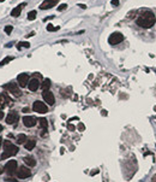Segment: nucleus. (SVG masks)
<instances>
[{"mask_svg":"<svg viewBox=\"0 0 156 182\" xmlns=\"http://www.w3.org/2000/svg\"><path fill=\"white\" fill-rule=\"evenodd\" d=\"M1 145H2V139H0V147H1Z\"/></svg>","mask_w":156,"mask_h":182,"instance_id":"obj_36","label":"nucleus"},{"mask_svg":"<svg viewBox=\"0 0 156 182\" xmlns=\"http://www.w3.org/2000/svg\"><path fill=\"white\" fill-rule=\"evenodd\" d=\"M151 182H156V175L153 176V179H151Z\"/></svg>","mask_w":156,"mask_h":182,"instance_id":"obj_34","label":"nucleus"},{"mask_svg":"<svg viewBox=\"0 0 156 182\" xmlns=\"http://www.w3.org/2000/svg\"><path fill=\"white\" fill-rule=\"evenodd\" d=\"M12 30H13V27L12 25H6L5 27V33L7 34V35H10V34L12 33Z\"/></svg>","mask_w":156,"mask_h":182,"instance_id":"obj_23","label":"nucleus"},{"mask_svg":"<svg viewBox=\"0 0 156 182\" xmlns=\"http://www.w3.org/2000/svg\"><path fill=\"white\" fill-rule=\"evenodd\" d=\"M17 82H18V86L19 87H27L28 83H29V75L28 74H19L17 76Z\"/></svg>","mask_w":156,"mask_h":182,"instance_id":"obj_8","label":"nucleus"},{"mask_svg":"<svg viewBox=\"0 0 156 182\" xmlns=\"http://www.w3.org/2000/svg\"><path fill=\"white\" fill-rule=\"evenodd\" d=\"M58 2H59V0H45V1L40 5V9H41V10H48V9H52V7H54Z\"/></svg>","mask_w":156,"mask_h":182,"instance_id":"obj_11","label":"nucleus"},{"mask_svg":"<svg viewBox=\"0 0 156 182\" xmlns=\"http://www.w3.org/2000/svg\"><path fill=\"white\" fill-rule=\"evenodd\" d=\"M42 98L43 100L46 101L48 105H53L54 103H55V99H54V95H53V93L48 89V91H43L42 92Z\"/></svg>","mask_w":156,"mask_h":182,"instance_id":"obj_9","label":"nucleus"},{"mask_svg":"<svg viewBox=\"0 0 156 182\" xmlns=\"http://www.w3.org/2000/svg\"><path fill=\"white\" fill-rule=\"evenodd\" d=\"M23 161H24V163H25L28 166H35L36 165V161H35V159H34V157H31V156L24 157V158H23Z\"/></svg>","mask_w":156,"mask_h":182,"instance_id":"obj_16","label":"nucleus"},{"mask_svg":"<svg viewBox=\"0 0 156 182\" xmlns=\"http://www.w3.org/2000/svg\"><path fill=\"white\" fill-rule=\"evenodd\" d=\"M79 6H80V7H82V9H87V6H85V5H84V4H79Z\"/></svg>","mask_w":156,"mask_h":182,"instance_id":"obj_32","label":"nucleus"},{"mask_svg":"<svg viewBox=\"0 0 156 182\" xmlns=\"http://www.w3.org/2000/svg\"><path fill=\"white\" fill-rule=\"evenodd\" d=\"M4 89H6L9 93H11V94L15 95V97H20V95H22V92H20L19 87H18L15 82H10V83H7V84H5V86H4Z\"/></svg>","mask_w":156,"mask_h":182,"instance_id":"obj_3","label":"nucleus"},{"mask_svg":"<svg viewBox=\"0 0 156 182\" xmlns=\"http://www.w3.org/2000/svg\"><path fill=\"white\" fill-rule=\"evenodd\" d=\"M1 130H2V126H0V133H1Z\"/></svg>","mask_w":156,"mask_h":182,"instance_id":"obj_37","label":"nucleus"},{"mask_svg":"<svg viewBox=\"0 0 156 182\" xmlns=\"http://www.w3.org/2000/svg\"><path fill=\"white\" fill-rule=\"evenodd\" d=\"M32 109H34L35 112H39V114H46L47 111H48V107L46 106V104L42 103V101H40V100H36L34 103Z\"/></svg>","mask_w":156,"mask_h":182,"instance_id":"obj_4","label":"nucleus"},{"mask_svg":"<svg viewBox=\"0 0 156 182\" xmlns=\"http://www.w3.org/2000/svg\"><path fill=\"white\" fill-rule=\"evenodd\" d=\"M155 22H156V17L151 11H144L137 18V24L139 27H142V28H144V29L151 28L155 24Z\"/></svg>","mask_w":156,"mask_h":182,"instance_id":"obj_1","label":"nucleus"},{"mask_svg":"<svg viewBox=\"0 0 156 182\" xmlns=\"http://www.w3.org/2000/svg\"><path fill=\"white\" fill-rule=\"evenodd\" d=\"M59 29V27H53L52 24H48L47 25V30L48 32H54V30H58Z\"/></svg>","mask_w":156,"mask_h":182,"instance_id":"obj_24","label":"nucleus"},{"mask_svg":"<svg viewBox=\"0 0 156 182\" xmlns=\"http://www.w3.org/2000/svg\"><path fill=\"white\" fill-rule=\"evenodd\" d=\"M19 119V115L17 111H11L7 116H6V123L7 124H16Z\"/></svg>","mask_w":156,"mask_h":182,"instance_id":"obj_10","label":"nucleus"},{"mask_svg":"<svg viewBox=\"0 0 156 182\" xmlns=\"http://www.w3.org/2000/svg\"><path fill=\"white\" fill-rule=\"evenodd\" d=\"M36 15H37L36 11H30V12L28 14V19H29V21H34V19L36 18Z\"/></svg>","mask_w":156,"mask_h":182,"instance_id":"obj_22","label":"nucleus"},{"mask_svg":"<svg viewBox=\"0 0 156 182\" xmlns=\"http://www.w3.org/2000/svg\"><path fill=\"white\" fill-rule=\"evenodd\" d=\"M27 4L25 2H23V4H20V5H18L17 7H15L12 11H11V16L12 17H18L19 15H20V12H22V9Z\"/></svg>","mask_w":156,"mask_h":182,"instance_id":"obj_14","label":"nucleus"},{"mask_svg":"<svg viewBox=\"0 0 156 182\" xmlns=\"http://www.w3.org/2000/svg\"><path fill=\"white\" fill-rule=\"evenodd\" d=\"M2 1H5V0H0V2H2Z\"/></svg>","mask_w":156,"mask_h":182,"instance_id":"obj_38","label":"nucleus"},{"mask_svg":"<svg viewBox=\"0 0 156 182\" xmlns=\"http://www.w3.org/2000/svg\"><path fill=\"white\" fill-rule=\"evenodd\" d=\"M5 171L9 174V175H13L16 171H17V162L15 159H11L6 164H5Z\"/></svg>","mask_w":156,"mask_h":182,"instance_id":"obj_7","label":"nucleus"},{"mask_svg":"<svg viewBox=\"0 0 156 182\" xmlns=\"http://www.w3.org/2000/svg\"><path fill=\"white\" fill-rule=\"evenodd\" d=\"M66 7H67V5H66V4H61L60 6H58V11H60V12H61V11H64V10H66Z\"/></svg>","mask_w":156,"mask_h":182,"instance_id":"obj_25","label":"nucleus"},{"mask_svg":"<svg viewBox=\"0 0 156 182\" xmlns=\"http://www.w3.org/2000/svg\"><path fill=\"white\" fill-rule=\"evenodd\" d=\"M77 128H78V130H79V132H83V130L85 129V126H84L83 123H79V124H78Z\"/></svg>","mask_w":156,"mask_h":182,"instance_id":"obj_26","label":"nucleus"},{"mask_svg":"<svg viewBox=\"0 0 156 182\" xmlns=\"http://www.w3.org/2000/svg\"><path fill=\"white\" fill-rule=\"evenodd\" d=\"M16 141H17L18 145L25 144V141H27V135H24V134H19V135L16 137Z\"/></svg>","mask_w":156,"mask_h":182,"instance_id":"obj_17","label":"nucleus"},{"mask_svg":"<svg viewBox=\"0 0 156 182\" xmlns=\"http://www.w3.org/2000/svg\"><path fill=\"white\" fill-rule=\"evenodd\" d=\"M24 146H25V149L31 151V149L36 146V140H35V139H29V140H27L25 144H24Z\"/></svg>","mask_w":156,"mask_h":182,"instance_id":"obj_15","label":"nucleus"},{"mask_svg":"<svg viewBox=\"0 0 156 182\" xmlns=\"http://www.w3.org/2000/svg\"><path fill=\"white\" fill-rule=\"evenodd\" d=\"M123 40H124L123 34L118 33V32H117V33H113L108 37V42L110 45H118V44H120Z\"/></svg>","mask_w":156,"mask_h":182,"instance_id":"obj_6","label":"nucleus"},{"mask_svg":"<svg viewBox=\"0 0 156 182\" xmlns=\"http://www.w3.org/2000/svg\"><path fill=\"white\" fill-rule=\"evenodd\" d=\"M18 147L13 145L11 141H9V140H5L4 141V152H2V154H1V159H6V158H10V157H12V156H15L18 153Z\"/></svg>","mask_w":156,"mask_h":182,"instance_id":"obj_2","label":"nucleus"},{"mask_svg":"<svg viewBox=\"0 0 156 182\" xmlns=\"http://www.w3.org/2000/svg\"><path fill=\"white\" fill-rule=\"evenodd\" d=\"M41 87H42L43 91H48L49 87H50V80H49V79H46V80L42 82V86H41Z\"/></svg>","mask_w":156,"mask_h":182,"instance_id":"obj_18","label":"nucleus"},{"mask_svg":"<svg viewBox=\"0 0 156 182\" xmlns=\"http://www.w3.org/2000/svg\"><path fill=\"white\" fill-rule=\"evenodd\" d=\"M22 46H23V47H25V48H29V47H30V44H29L28 41L19 42V44H18V50H20V48H22Z\"/></svg>","mask_w":156,"mask_h":182,"instance_id":"obj_21","label":"nucleus"},{"mask_svg":"<svg viewBox=\"0 0 156 182\" xmlns=\"http://www.w3.org/2000/svg\"><path fill=\"white\" fill-rule=\"evenodd\" d=\"M67 128H69V130H71V132H73V130L76 129V127H75L73 124H67Z\"/></svg>","mask_w":156,"mask_h":182,"instance_id":"obj_28","label":"nucleus"},{"mask_svg":"<svg viewBox=\"0 0 156 182\" xmlns=\"http://www.w3.org/2000/svg\"><path fill=\"white\" fill-rule=\"evenodd\" d=\"M23 112H29V109H28V107H24V109H23Z\"/></svg>","mask_w":156,"mask_h":182,"instance_id":"obj_33","label":"nucleus"},{"mask_svg":"<svg viewBox=\"0 0 156 182\" xmlns=\"http://www.w3.org/2000/svg\"><path fill=\"white\" fill-rule=\"evenodd\" d=\"M110 4H112L114 7H117V6L119 5V0H112V1H110Z\"/></svg>","mask_w":156,"mask_h":182,"instance_id":"obj_27","label":"nucleus"},{"mask_svg":"<svg viewBox=\"0 0 156 182\" xmlns=\"http://www.w3.org/2000/svg\"><path fill=\"white\" fill-rule=\"evenodd\" d=\"M4 171H5V169H4V168H2V166H0V175H1V174H2V172H4Z\"/></svg>","mask_w":156,"mask_h":182,"instance_id":"obj_31","label":"nucleus"},{"mask_svg":"<svg viewBox=\"0 0 156 182\" xmlns=\"http://www.w3.org/2000/svg\"><path fill=\"white\" fill-rule=\"evenodd\" d=\"M34 32H32V33H30V34H28V37H30V36H34Z\"/></svg>","mask_w":156,"mask_h":182,"instance_id":"obj_35","label":"nucleus"},{"mask_svg":"<svg viewBox=\"0 0 156 182\" xmlns=\"http://www.w3.org/2000/svg\"><path fill=\"white\" fill-rule=\"evenodd\" d=\"M39 123H40V126H41L42 129H47V127H48V122H47L46 118H40V119H39Z\"/></svg>","mask_w":156,"mask_h":182,"instance_id":"obj_19","label":"nucleus"},{"mask_svg":"<svg viewBox=\"0 0 156 182\" xmlns=\"http://www.w3.org/2000/svg\"><path fill=\"white\" fill-rule=\"evenodd\" d=\"M52 18H54V16H49V17H46V18H45V19H43V21H45V22H46V21H48V19H52Z\"/></svg>","mask_w":156,"mask_h":182,"instance_id":"obj_29","label":"nucleus"},{"mask_svg":"<svg viewBox=\"0 0 156 182\" xmlns=\"http://www.w3.org/2000/svg\"><path fill=\"white\" fill-rule=\"evenodd\" d=\"M15 58L13 57H6L5 59H2L1 60V63H0V66H2V65H5V64H7L9 62H11V60H13Z\"/></svg>","mask_w":156,"mask_h":182,"instance_id":"obj_20","label":"nucleus"},{"mask_svg":"<svg viewBox=\"0 0 156 182\" xmlns=\"http://www.w3.org/2000/svg\"><path fill=\"white\" fill-rule=\"evenodd\" d=\"M154 110H155V111H156V106H155V107H154Z\"/></svg>","mask_w":156,"mask_h":182,"instance_id":"obj_39","label":"nucleus"},{"mask_svg":"<svg viewBox=\"0 0 156 182\" xmlns=\"http://www.w3.org/2000/svg\"><path fill=\"white\" fill-rule=\"evenodd\" d=\"M16 174H17V177L18 179H28L31 175V171L30 169H28L27 166H20V168L17 169Z\"/></svg>","mask_w":156,"mask_h":182,"instance_id":"obj_5","label":"nucleus"},{"mask_svg":"<svg viewBox=\"0 0 156 182\" xmlns=\"http://www.w3.org/2000/svg\"><path fill=\"white\" fill-rule=\"evenodd\" d=\"M40 87V81L37 79H31L29 80V83H28V88L30 89L31 92H36Z\"/></svg>","mask_w":156,"mask_h":182,"instance_id":"obj_13","label":"nucleus"},{"mask_svg":"<svg viewBox=\"0 0 156 182\" xmlns=\"http://www.w3.org/2000/svg\"><path fill=\"white\" fill-rule=\"evenodd\" d=\"M1 118H4V111L0 110V119H1Z\"/></svg>","mask_w":156,"mask_h":182,"instance_id":"obj_30","label":"nucleus"},{"mask_svg":"<svg viewBox=\"0 0 156 182\" xmlns=\"http://www.w3.org/2000/svg\"><path fill=\"white\" fill-rule=\"evenodd\" d=\"M23 123H24L25 127L31 128V127H34L36 124V118L32 116H25L23 117Z\"/></svg>","mask_w":156,"mask_h":182,"instance_id":"obj_12","label":"nucleus"}]
</instances>
